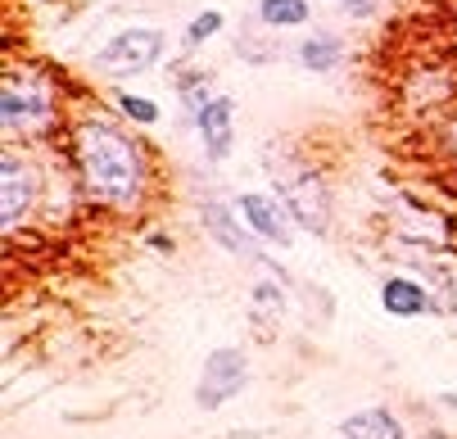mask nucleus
<instances>
[{
	"instance_id": "nucleus-1",
	"label": "nucleus",
	"mask_w": 457,
	"mask_h": 439,
	"mask_svg": "<svg viewBox=\"0 0 457 439\" xmlns=\"http://www.w3.org/2000/svg\"><path fill=\"white\" fill-rule=\"evenodd\" d=\"M69 159L82 195L104 213H137L150 200V150L109 113H82L69 128Z\"/></svg>"
},
{
	"instance_id": "nucleus-2",
	"label": "nucleus",
	"mask_w": 457,
	"mask_h": 439,
	"mask_svg": "<svg viewBox=\"0 0 457 439\" xmlns=\"http://www.w3.org/2000/svg\"><path fill=\"white\" fill-rule=\"evenodd\" d=\"M63 128H69V118H63V95L54 78L37 64H10L5 82H0V132H5V141L37 145L46 137H59Z\"/></svg>"
},
{
	"instance_id": "nucleus-3",
	"label": "nucleus",
	"mask_w": 457,
	"mask_h": 439,
	"mask_svg": "<svg viewBox=\"0 0 457 439\" xmlns=\"http://www.w3.org/2000/svg\"><path fill=\"white\" fill-rule=\"evenodd\" d=\"M46 168L32 154V145H10L0 150V227L5 236H14L23 222H32V213L46 204Z\"/></svg>"
},
{
	"instance_id": "nucleus-4",
	"label": "nucleus",
	"mask_w": 457,
	"mask_h": 439,
	"mask_svg": "<svg viewBox=\"0 0 457 439\" xmlns=\"http://www.w3.org/2000/svg\"><path fill=\"white\" fill-rule=\"evenodd\" d=\"M272 177H277L281 204L290 209L295 227H303V231H312V236L331 231V191H326L321 172H312V168H290V172H272Z\"/></svg>"
},
{
	"instance_id": "nucleus-5",
	"label": "nucleus",
	"mask_w": 457,
	"mask_h": 439,
	"mask_svg": "<svg viewBox=\"0 0 457 439\" xmlns=\"http://www.w3.org/2000/svg\"><path fill=\"white\" fill-rule=\"evenodd\" d=\"M163 46L168 37L159 28H122L118 37H109L96 54V64L104 78H137L145 69H154L163 59Z\"/></svg>"
},
{
	"instance_id": "nucleus-6",
	"label": "nucleus",
	"mask_w": 457,
	"mask_h": 439,
	"mask_svg": "<svg viewBox=\"0 0 457 439\" xmlns=\"http://www.w3.org/2000/svg\"><path fill=\"white\" fill-rule=\"evenodd\" d=\"M249 385V358L240 349H213L204 358V371H200V385H195V403L204 412L231 403L240 390Z\"/></svg>"
},
{
	"instance_id": "nucleus-7",
	"label": "nucleus",
	"mask_w": 457,
	"mask_h": 439,
	"mask_svg": "<svg viewBox=\"0 0 457 439\" xmlns=\"http://www.w3.org/2000/svg\"><path fill=\"white\" fill-rule=\"evenodd\" d=\"M236 213L258 240H268V244H290L295 240V218L277 195L245 191V195H236Z\"/></svg>"
},
{
	"instance_id": "nucleus-8",
	"label": "nucleus",
	"mask_w": 457,
	"mask_h": 439,
	"mask_svg": "<svg viewBox=\"0 0 457 439\" xmlns=\"http://www.w3.org/2000/svg\"><path fill=\"white\" fill-rule=\"evenodd\" d=\"M195 132L204 141V154L213 163H222L231 154V141H236V104L231 95H213L200 113H195Z\"/></svg>"
},
{
	"instance_id": "nucleus-9",
	"label": "nucleus",
	"mask_w": 457,
	"mask_h": 439,
	"mask_svg": "<svg viewBox=\"0 0 457 439\" xmlns=\"http://www.w3.org/2000/svg\"><path fill=\"white\" fill-rule=\"evenodd\" d=\"M236 218H240V213H231V209H227V204H218V200H213V204H204V227H209V236H213L222 249H231V254H240V259H258L272 277H281V268H272L263 254H258V244H253L258 236H253V231H245Z\"/></svg>"
},
{
	"instance_id": "nucleus-10",
	"label": "nucleus",
	"mask_w": 457,
	"mask_h": 439,
	"mask_svg": "<svg viewBox=\"0 0 457 439\" xmlns=\"http://www.w3.org/2000/svg\"><path fill=\"white\" fill-rule=\"evenodd\" d=\"M380 308L389 318H421V312H430V294L412 277H385L380 281Z\"/></svg>"
},
{
	"instance_id": "nucleus-11",
	"label": "nucleus",
	"mask_w": 457,
	"mask_h": 439,
	"mask_svg": "<svg viewBox=\"0 0 457 439\" xmlns=\"http://www.w3.org/2000/svg\"><path fill=\"white\" fill-rule=\"evenodd\" d=\"M340 439H408V435H403V421L389 408H362L340 421Z\"/></svg>"
},
{
	"instance_id": "nucleus-12",
	"label": "nucleus",
	"mask_w": 457,
	"mask_h": 439,
	"mask_svg": "<svg viewBox=\"0 0 457 439\" xmlns=\"http://www.w3.org/2000/svg\"><path fill=\"white\" fill-rule=\"evenodd\" d=\"M295 59H299L308 73H336L345 64V41L336 32H312V37H303V46L295 50Z\"/></svg>"
},
{
	"instance_id": "nucleus-13",
	"label": "nucleus",
	"mask_w": 457,
	"mask_h": 439,
	"mask_svg": "<svg viewBox=\"0 0 457 439\" xmlns=\"http://www.w3.org/2000/svg\"><path fill=\"white\" fill-rule=\"evenodd\" d=\"M308 0H258V23L268 32H286V28H303L308 23Z\"/></svg>"
},
{
	"instance_id": "nucleus-14",
	"label": "nucleus",
	"mask_w": 457,
	"mask_h": 439,
	"mask_svg": "<svg viewBox=\"0 0 457 439\" xmlns=\"http://www.w3.org/2000/svg\"><path fill=\"white\" fill-rule=\"evenodd\" d=\"M249 299H253L258 318H281V312H286V286H281V277L258 281V286L249 290Z\"/></svg>"
},
{
	"instance_id": "nucleus-15",
	"label": "nucleus",
	"mask_w": 457,
	"mask_h": 439,
	"mask_svg": "<svg viewBox=\"0 0 457 439\" xmlns=\"http://www.w3.org/2000/svg\"><path fill=\"white\" fill-rule=\"evenodd\" d=\"M113 100H118V109L127 113V122H137V128H154V122H159V104H154V100H145V95L118 91Z\"/></svg>"
},
{
	"instance_id": "nucleus-16",
	"label": "nucleus",
	"mask_w": 457,
	"mask_h": 439,
	"mask_svg": "<svg viewBox=\"0 0 457 439\" xmlns=\"http://www.w3.org/2000/svg\"><path fill=\"white\" fill-rule=\"evenodd\" d=\"M227 28V19H222V10H204V14H195L190 19V28H186V46H204L209 37H218Z\"/></svg>"
},
{
	"instance_id": "nucleus-17",
	"label": "nucleus",
	"mask_w": 457,
	"mask_h": 439,
	"mask_svg": "<svg viewBox=\"0 0 457 439\" xmlns=\"http://www.w3.org/2000/svg\"><path fill=\"white\" fill-rule=\"evenodd\" d=\"M336 5H340L349 19H371V14H376V0H336Z\"/></svg>"
}]
</instances>
